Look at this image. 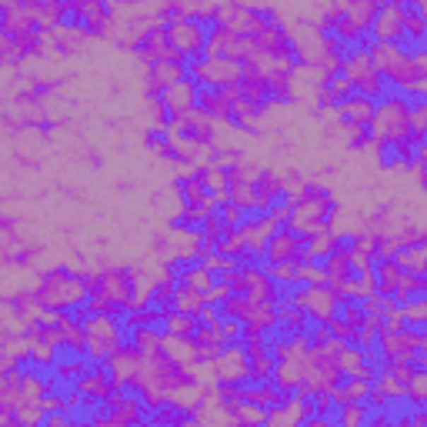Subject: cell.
I'll return each mask as SVG.
<instances>
[{"instance_id":"obj_1","label":"cell","mask_w":427,"mask_h":427,"mask_svg":"<svg viewBox=\"0 0 427 427\" xmlns=\"http://www.w3.org/2000/svg\"><path fill=\"white\" fill-rule=\"evenodd\" d=\"M374 157H378L380 170H397V167H404V147H401V141L380 137V141L374 144Z\"/></svg>"},{"instance_id":"obj_2","label":"cell","mask_w":427,"mask_h":427,"mask_svg":"<svg viewBox=\"0 0 427 427\" xmlns=\"http://www.w3.org/2000/svg\"><path fill=\"white\" fill-rule=\"evenodd\" d=\"M170 144H174V134L164 131V127H147V131H144V147H147V151H154V154L167 151Z\"/></svg>"},{"instance_id":"obj_3","label":"cell","mask_w":427,"mask_h":427,"mask_svg":"<svg viewBox=\"0 0 427 427\" xmlns=\"http://www.w3.org/2000/svg\"><path fill=\"white\" fill-rule=\"evenodd\" d=\"M230 427H254L250 421H230Z\"/></svg>"}]
</instances>
